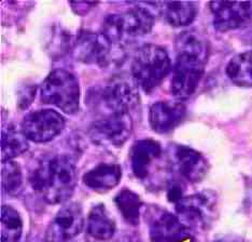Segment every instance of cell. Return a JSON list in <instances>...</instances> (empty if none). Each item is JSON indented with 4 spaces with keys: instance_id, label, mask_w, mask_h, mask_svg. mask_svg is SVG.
I'll return each instance as SVG.
<instances>
[{
    "instance_id": "obj_1",
    "label": "cell",
    "mask_w": 252,
    "mask_h": 242,
    "mask_svg": "<svg viewBox=\"0 0 252 242\" xmlns=\"http://www.w3.org/2000/svg\"><path fill=\"white\" fill-rule=\"evenodd\" d=\"M77 176V165L70 156H47L33 171L32 185L45 202L60 204L72 196Z\"/></svg>"
},
{
    "instance_id": "obj_22",
    "label": "cell",
    "mask_w": 252,
    "mask_h": 242,
    "mask_svg": "<svg viewBox=\"0 0 252 242\" xmlns=\"http://www.w3.org/2000/svg\"><path fill=\"white\" fill-rule=\"evenodd\" d=\"M120 214L131 226H137L140 222L142 202L138 195L128 188H123L113 199Z\"/></svg>"
},
{
    "instance_id": "obj_15",
    "label": "cell",
    "mask_w": 252,
    "mask_h": 242,
    "mask_svg": "<svg viewBox=\"0 0 252 242\" xmlns=\"http://www.w3.org/2000/svg\"><path fill=\"white\" fill-rule=\"evenodd\" d=\"M186 112L187 108L180 101H159L150 107L149 122L157 133H169L181 123Z\"/></svg>"
},
{
    "instance_id": "obj_16",
    "label": "cell",
    "mask_w": 252,
    "mask_h": 242,
    "mask_svg": "<svg viewBox=\"0 0 252 242\" xmlns=\"http://www.w3.org/2000/svg\"><path fill=\"white\" fill-rule=\"evenodd\" d=\"M162 155V146L153 138L137 141L130 151V165L134 175L139 180L148 177L156 160Z\"/></svg>"
},
{
    "instance_id": "obj_25",
    "label": "cell",
    "mask_w": 252,
    "mask_h": 242,
    "mask_svg": "<svg viewBox=\"0 0 252 242\" xmlns=\"http://www.w3.org/2000/svg\"><path fill=\"white\" fill-rule=\"evenodd\" d=\"M2 188L10 196H16L21 190L23 175L21 166L13 160L3 161L2 171Z\"/></svg>"
},
{
    "instance_id": "obj_28",
    "label": "cell",
    "mask_w": 252,
    "mask_h": 242,
    "mask_svg": "<svg viewBox=\"0 0 252 242\" xmlns=\"http://www.w3.org/2000/svg\"><path fill=\"white\" fill-rule=\"evenodd\" d=\"M121 242H137V240L136 239H134V238H131V237H128V238H125L123 241H121Z\"/></svg>"
},
{
    "instance_id": "obj_7",
    "label": "cell",
    "mask_w": 252,
    "mask_h": 242,
    "mask_svg": "<svg viewBox=\"0 0 252 242\" xmlns=\"http://www.w3.org/2000/svg\"><path fill=\"white\" fill-rule=\"evenodd\" d=\"M113 47L102 32L82 31L77 36L71 52L78 62L105 67L110 64Z\"/></svg>"
},
{
    "instance_id": "obj_6",
    "label": "cell",
    "mask_w": 252,
    "mask_h": 242,
    "mask_svg": "<svg viewBox=\"0 0 252 242\" xmlns=\"http://www.w3.org/2000/svg\"><path fill=\"white\" fill-rule=\"evenodd\" d=\"M177 216L192 229H205L217 216L218 198L211 190L183 196L175 203Z\"/></svg>"
},
{
    "instance_id": "obj_23",
    "label": "cell",
    "mask_w": 252,
    "mask_h": 242,
    "mask_svg": "<svg viewBox=\"0 0 252 242\" xmlns=\"http://www.w3.org/2000/svg\"><path fill=\"white\" fill-rule=\"evenodd\" d=\"M23 233V221L14 207H1V242H20Z\"/></svg>"
},
{
    "instance_id": "obj_24",
    "label": "cell",
    "mask_w": 252,
    "mask_h": 242,
    "mask_svg": "<svg viewBox=\"0 0 252 242\" xmlns=\"http://www.w3.org/2000/svg\"><path fill=\"white\" fill-rule=\"evenodd\" d=\"M176 51H187L208 60L209 45L205 38L195 31L183 32L176 40Z\"/></svg>"
},
{
    "instance_id": "obj_18",
    "label": "cell",
    "mask_w": 252,
    "mask_h": 242,
    "mask_svg": "<svg viewBox=\"0 0 252 242\" xmlns=\"http://www.w3.org/2000/svg\"><path fill=\"white\" fill-rule=\"evenodd\" d=\"M116 222L104 204H96L92 207L87 222L88 234L98 241L110 240L116 233Z\"/></svg>"
},
{
    "instance_id": "obj_11",
    "label": "cell",
    "mask_w": 252,
    "mask_h": 242,
    "mask_svg": "<svg viewBox=\"0 0 252 242\" xmlns=\"http://www.w3.org/2000/svg\"><path fill=\"white\" fill-rule=\"evenodd\" d=\"M100 102L109 113L131 114L140 104L138 90L128 79L112 78L100 92Z\"/></svg>"
},
{
    "instance_id": "obj_10",
    "label": "cell",
    "mask_w": 252,
    "mask_h": 242,
    "mask_svg": "<svg viewBox=\"0 0 252 242\" xmlns=\"http://www.w3.org/2000/svg\"><path fill=\"white\" fill-rule=\"evenodd\" d=\"M149 234L152 242H189L192 230L180 218L162 207L148 210Z\"/></svg>"
},
{
    "instance_id": "obj_27",
    "label": "cell",
    "mask_w": 252,
    "mask_h": 242,
    "mask_svg": "<svg viewBox=\"0 0 252 242\" xmlns=\"http://www.w3.org/2000/svg\"><path fill=\"white\" fill-rule=\"evenodd\" d=\"M215 242H243V241L235 239V238H222V239H219Z\"/></svg>"
},
{
    "instance_id": "obj_19",
    "label": "cell",
    "mask_w": 252,
    "mask_h": 242,
    "mask_svg": "<svg viewBox=\"0 0 252 242\" xmlns=\"http://www.w3.org/2000/svg\"><path fill=\"white\" fill-rule=\"evenodd\" d=\"M225 72L234 84L242 88H252V51H246L232 57Z\"/></svg>"
},
{
    "instance_id": "obj_20",
    "label": "cell",
    "mask_w": 252,
    "mask_h": 242,
    "mask_svg": "<svg viewBox=\"0 0 252 242\" xmlns=\"http://www.w3.org/2000/svg\"><path fill=\"white\" fill-rule=\"evenodd\" d=\"M28 138L24 132L13 124H9L1 132V158L2 161L12 160L28 151Z\"/></svg>"
},
{
    "instance_id": "obj_21",
    "label": "cell",
    "mask_w": 252,
    "mask_h": 242,
    "mask_svg": "<svg viewBox=\"0 0 252 242\" xmlns=\"http://www.w3.org/2000/svg\"><path fill=\"white\" fill-rule=\"evenodd\" d=\"M164 5V16L165 21L173 27H183L190 25L198 12L197 2L188 1H175L165 2Z\"/></svg>"
},
{
    "instance_id": "obj_13",
    "label": "cell",
    "mask_w": 252,
    "mask_h": 242,
    "mask_svg": "<svg viewBox=\"0 0 252 242\" xmlns=\"http://www.w3.org/2000/svg\"><path fill=\"white\" fill-rule=\"evenodd\" d=\"M214 26L219 32H230L248 26L252 22V1L209 2Z\"/></svg>"
},
{
    "instance_id": "obj_5",
    "label": "cell",
    "mask_w": 252,
    "mask_h": 242,
    "mask_svg": "<svg viewBox=\"0 0 252 242\" xmlns=\"http://www.w3.org/2000/svg\"><path fill=\"white\" fill-rule=\"evenodd\" d=\"M207 59L187 51H177L171 78V93L177 101H186L198 88Z\"/></svg>"
},
{
    "instance_id": "obj_4",
    "label": "cell",
    "mask_w": 252,
    "mask_h": 242,
    "mask_svg": "<svg viewBox=\"0 0 252 242\" xmlns=\"http://www.w3.org/2000/svg\"><path fill=\"white\" fill-rule=\"evenodd\" d=\"M81 89L77 77L66 69H54L40 85V100L68 115H74L80 108Z\"/></svg>"
},
{
    "instance_id": "obj_26",
    "label": "cell",
    "mask_w": 252,
    "mask_h": 242,
    "mask_svg": "<svg viewBox=\"0 0 252 242\" xmlns=\"http://www.w3.org/2000/svg\"><path fill=\"white\" fill-rule=\"evenodd\" d=\"M72 10L79 15H84L88 13L92 7H94L97 3L96 2H88V1H80V2H69Z\"/></svg>"
},
{
    "instance_id": "obj_14",
    "label": "cell",
    "mask_w": 252,
    "mask_h": 242,
    "mask_svg": "<svg viewBox=\"0 0 252 242\" xmlns=\"http://www.w3.org/2000/svg\"><path fill=\"white\" fill-rule=\"evenodd\" d=\"M170 159L175 171L190 183L202 182L209 170V163L204 156L189 146L175 145L171 148Z\"/></svg>"
},
{
    "instance_id": "obj_2",
    "label": "cell",
    "mask_w": 252,
    "mask_h": 242,
    "mask_svg": "<svg viewBox=\"0 0 252 242\" xmlns=\"http://www.w3.org/2000/svg\"><path fill=\"white\" fill-rule=\"evenodd\" d=\"M156 17L151 10L142 5L123 13L108 15L104 21L102 33L113 45H124L151 32Z\"/></svg>"
},
{
    "instance_id": "obj_3",
    "label": "cell",
    "mask_w": 252,
    "mask_h": 242,
    "mask_svg": "<svg viewBox=\"0 0 252 242\" xmlns=\"http://www.w3.org/2000/svg\"><path fill=\"white\" fill-rule=\"evenodd\" d=\"M170 71L171 60L168 52L161 45L153 43L141 47L131 64L135 83L148 94L162 84Z\"/></svg>"
},
{
    "instance_id": "obj_8",
    "label": "cell",
    "mask_w": 252,
    "mask_h": 242,
    "mask_svg": "<svg viewBox=\"0 0 252 242\" xmlns=\"http://www.w3.org/2000/svg\"><path fill=\"white\" fill-rule=\"evenodd\" d=\"M131 132V114L108 113L95 120L91 126V135L96 143L113 147H120L125 144Z\"/></svg>"
},
{
    "instance_id": "obj_17",
    "label": "cell",
    "mask_w": 252,
    "mask_h": 242,
    "mask_svg": "<svg viewBox=\"0 0 252 242\" xmlns=\"http://www.w3.org/2000/svg\"><path fill=\"white\" fill-rule=\"evenodd\" d=\"M122 178L121 166L117 163L102 162L95 165L83 175L85 186L97 193H106L119 185Z\"/></svg>"
},
{
    "instance_id": "obj_9",
    "label": "cell",
    "mask_w": 252,
    "mask_h": 242,
    "mask_svg": "<svg viewBox=\"0 0 252 242\" xmlns=\"http://www.w3.org/2000/svg\"><path fill=\"white\" fill-rule=\"evenodd\" d=\"M65 125L66 120L60 113L45 108L26 115L22 122V131L28 141L47 143L59 136Z\"/></svg>"
},
{
    "instance_id": "obj_12",
    "label": "cell",
    "mask_w": 252,
    "mask_h": 242,
    "mask_svg": "<svg viewBox=\"0 0 252 242\" xmlns=\"http://www.w3.org/2000/svg\"><path fill=\"white\" fill-rule=\"evenodd\" d=\"M84 226L82 207L69 203L56 213L47 230L48 242H70L78 237Z\"/></svg>"
}]
</instances>
